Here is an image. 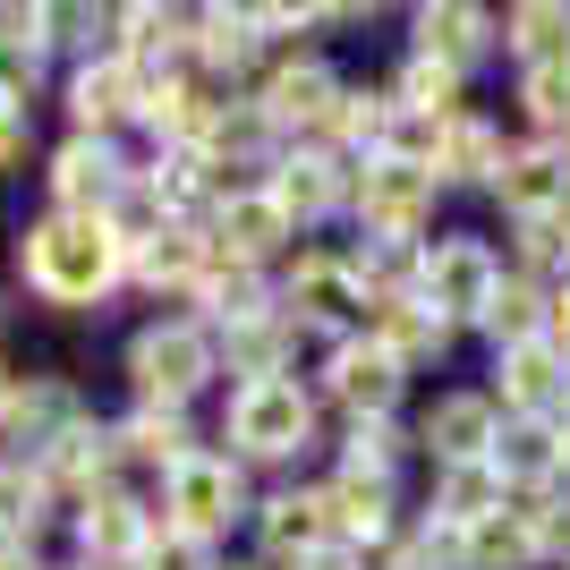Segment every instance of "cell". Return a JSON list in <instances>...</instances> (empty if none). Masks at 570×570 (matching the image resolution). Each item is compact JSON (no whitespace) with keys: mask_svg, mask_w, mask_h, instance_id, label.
Wrapping results in <instances>:
<instances>
[{"mask_svg":"<svg viewBox=\"0 0 570 570\" xmlns=\"http://www.w3.org/2000/svg\"><path fill=\"white\" fill-rule=\"evenodd\" d=\"M119 230L102 214H51L26 230L18 264H26V289L35 298H51V307H95L102 289L119 282Z\"/></svg>","mask_w":570,"mask_h":570,"instance_id":"6da1fadb","label":"cell"},{"mask_svg":"<svg viewBox=\"0 0 570 570\" xmlns=\"http://www.w3.org/2000/svg\"><path fill=\"white\" fill-rule=\"evenodd\" d=\"M494 289H502V256L485 238H434L426 256H417V298L443 324H485Z\"/></svg>","mask_w":570,"mask_h":570,"instance_id":"7a4b0ae2","label":"cell"},{"mask_svg":"<svg viewBox=\"0 0 570 570\" xmlns=\"http://www.w3.org/2000/svg\"><path fill=\"white\" fill-rule=\"evenodd\" d=\"M307 434H315V401L289 375H264V383H238L230 392V443L238 452L289 460V452H307Z\"/></svg>","mask_w":570,"mask_h":570,"instance_id":"3957f363","label":"cell"},{"mask_svg":"<svg viewBox=\"0 0 570 570\" xmlns=\"http://www.w3.org/2000/svg\"><path fill=\"white\" fill-rule=\"evenodd\" d=\"M434 214V170L401 163V154H375V163L357 170V222H366V238L375 247H401V238H417Z\"/></svg>","mask_w":570,"mask_h":570,"instance_id":"277c9868","label":"cell"},{"mask_svg":"<svg viewBox=\"0 0 570 570\" xmlns=\"http://www.w3.org/2000/svg\"><path fill=\"white\" fill-rule=\"evenodd\" d=\"M128 375H137L145 409H179L214 375V341L196 333V324H154V333H137V350H128Z\"/></svg>","mask_w":570,"mask_h":570,"instance_id":"5b68a950","label":"cell"},{"mask_svg":"<svg viewBox=\"0 0 570 570\" xmlns=\"http://www.w3.org/2000/svg\"><path fill=\"white\" fill-rule=\"evenodd\" d=\"M494 196H502V214H511V222L570 214V154H562V145H502Z\"/></svg>","mask_w":570,"mask_h":570,"instance_id":"8992f818","label":"cell"},{"mask_svg":"<svg viewBox=\"0 0 570 570\" xmlns=\"http://www.w3.org/2000/svg\"><path fill=\"white\" fill-rule=\"evenodd\" d=\"M494 375H502V409H511L520 426H553V417L570 409V357L553 350V341H520V350H502Z\"/></svg>","mask_w":570,"mask_h":570,"instance_id":"52a82bcc","label":"cell"},{"mask_svg":"<svg viewBox=\"0 0 570 570\" xmlns=\"http://www.w3.org/2000/svg\"><path fill=\"white\" fill-rule=\"evenodd\" d=\"M333 401L350 409L357 426L392 417V401H401V357L383 350L375 333H366V341H341V350H333Z\"/></svg>","mask_w":570,"mask_h":570,"instance_id":"ba28073f","label":"cell"},{"mask_svg":"<svg viewBox=\"0 0 570 570\" xmlns=\"http://www.w3.org/2000/svg\"><path fill=\"white\" fill-rule=\"evenodd\" d=\"M238 469L230 460H214V452H188L179 469H170V511H179V528L188 537H214V528H230L238 520Z\"/></svg>","mask_w":570,"mask_h":570,"instance_id":"9c48e42d","label":"cell"},{"mask_svg":"<svg viewBox=\"0 0 570 570\" xmlns=\"http://www.w3.org/2000/svg\"><path fill=\"white\" fill-rule=\"evenodd\" d=\"M51 188H60V214H102V222H111V205L128 196V170L111 163V145H102V137H77V145H60Z\"/></svg>","mask_w":570,"mask_h":570,"instance_id":"30bf717a","label":"cell"},{"mask_svg":"<svg viewBox=\"0 0 570 570\" xmlns=\"http://www.w3.org/2000/svg\"><path fill=\"white\" fill-rule=\"evenodd\" d=\"M494 401L485 392H443V401L426 409V452L443 460V469H460V460H494Z\"/></svg>","mask_w":570,"mask_h":570,"instance_id":"8fae6325","label":"cell"},{"mask_svg":"<svg viewBox=\"0 0 570 570\" xmlns=\"http://www.w3.org/2000/svg\"><path fill=\"white\" fill-rule=\"evenodd\" d=\"M375 341L392 357H401V375L409 366H426V357H443V341H452V324L417 298V289H383V307H375Z\"/></svg>","mask_w":570,"mask_h":570,"instance_id":"7c38bea8","label":"cell"},{"mask_svg":"<svg viewBox=\"0 0 570 570\" xmlns=\"http://www.w3.org/2000/svg\"><path fill=\"white\" fill-rule=\"evenodd\" d=\"M264 128H333V111H341V86H333V69H315V60H298V69H282L273 86H264Z\"/></svg>","mask_w":570,"mask_h":570,"instance_id":"4fadbf2b","label":"cell"},{"mask_svg":"<svg viewBox=\"0 0 570 570\" xmlns=\"http://www.w3.org/2000/svg\"><path fill=\"white\" fill-rule=\"evenodd\" d=\"M460 562H469V570H537V562H546V546H537V511H511V502H502L494 520H476L469 537H460Z\"/></svg>","mask_w":570,"mask_h":570,"instance_id":"5bb4252c","label":"cell"},{"mask_svg":"<svg viewBox=\"0 0 570 570\" xmlns=\"http://www.w3.org/2000/svg\"><path fill=\"white\" fill-rule=\"evenodd\" d=\"M502 502H511V485L494 476V460H460V469L434 476V528H460V537H469L476 520H494Z\"/></svg>","mask_w":570,"mask_h":570,"instance_id":"9a60e30c","label":"cell"},{"mask_svg":"<svg viewBox=\"0 0 570 570\" xmlns=\"http://www.w3.org/2000/svg\"><path fill=\"white\" fill-rule=\"evenodd\" d=\"M214 230H222V247H230V264H256L289 238V214L273 205V188H256V196H222Z\"/></svg>","mask_w":570,"mask_h":570,"instance_id":"2e32d148","label":"cell"},{"mask_svg":"<svg viewBox=\"0 0 570 570\" xmlns=\"http://www.w3.org/2000/svg\"><path fill=\"white\" fill-rule=\"evenodd\" d=\"M357 264H333V256H307L298 273H289V315L298 324H341V315L357 307Z\"/></svg>","mask_w":570,"mask_h":570,"instance_id":"e0dca14e","label":"cell"},{"mask_svg":"<svg viewBox=\"0 0 570 570\" xmlns=\"http://www.w3.org/2000/svg\"><path fill=\"white\" fill-rule=\"evenodd\" d=\"M69 102H77V128H86V137H102L111 119L145 111V86H137V69H128V60H102V69H77Z\"/></svg>","mask_w":570,"mask_h":570,"instance_id":"ac0fdd59","label":"cell"},{"mask_svg":"<svg viewBox=\"0 0 570 570\" xmlns=\"http://www.w3.org/2000/svg\"><path fill=\"white\" fill-rule=\"evenodd\" d=\"M145 511L128 494H86V520H77V546H86V562H119V553H145Z\"/></svg>","mask_w":570,"mask_h":570,"instance_id":"d6986e66","label":"cell"},{"mask_svg":"<svg viewBox=\"0 0 570 570\" xmlns=\"http://www.w3.org/2000/svg\"><path fill=\"white\" fill-rule=\"evenodd\" d=\"M485 43H494V18H485V9H417V51L443 60V69H469Z\"/></svg>","mask_w":570,"mask_h":570,"instance_id":"ffe728a7","label":"cell"},{"mask_svg":"<svg viewBox=\"0 0 570 570\" xmlns=\"http://www.w3.org/2000/svg\"><path fill=\"white\" fill-rule=\"evenodd\" d=\"M494 476H502V485L546 494L553 476H562V443H553V426H511V434H494Z\"/></svg>","mask_w":570,"mask_h":570,"instance_id":"44dd1931","label":"cell"},{"mask_svg":"<svg viewBox=\"0 0 570 570\" xmlns=\"http://www.w3.org/2000/svg\"><path fill=\"white\" fill-rule=\"evenodd\" d=\"M264 546L273 553H324L333 546V511H324V494H282V502H264Z\"/></svg>","mask_w":570,"mask_h":570,"instance_id":"7402d4cb","label":"cell"},{"mask_svg":"<svg viewBox=\"0 0 570 570\" xmlns=\"http://www.w3.org/2000/svg\"><path fill=\"white\" fill-rule=\"evenodd\" d=\"M273 205H282L289 222H315L341 205V170L324 163V154H289L282 170H273Z\"/></svg>","mask_w":570,"mask_h":570,"instance_id":"603a6c76","label":"cell"},{"mask_svg":"<svg viewBox=\"0 0 570 570\" xmlns=\"http://www.w3.org/2000/svg\"><path fill=\"white\" fill-rule=\"evenodd\" d=\"M546 315H553V298L528 273H502V289H494V307H485V333H494V350H520V341H546Z\"/></svg>","mask_w":570,"mask_h":570,"instance_id":"cb8c5ba5","label":"cell"},{"mask_svg":"<svg viewBox=\"0 0 570 570\" xmlns=\"http://www.w3.org/2000/svg\"><path fill=\"white\" fill-rule=\"evenodd\" d=\"M324 511H333V537H350V546H375L383 528H392V494H383V476H357V469L324 494Z\"/></svg>","mask_w":570,"mask_h":570,"instance_id":"d4e9b609","label":"cell"},{"mask_svg":"<svg viewBox=\"0 0 570 570\" xmlns=\"http://www.w3.org/2000/svg\"><path fill=\"white\" fill-rule=\"evenodd\" d=\"M502 43L520 51L528 69L570 60V9H562V0H528V9H511V18H502Z\"/></svg>","mask_w":570,"mask_h":570,"instance_id":"484cf974","label":"cell"},{"mask_svg":"<svg viewBox=\"0 0 570 570\" xmlns=\"http://www.w3.org/2000/svg\"><path fill=\"white\" fill-rule=\"evenodd\" d=\"M502 170V137L485 128V119H460L443 128V145H434V179H494Z\"/></svg>","mask_w":570,"mask_h":570,"instance_id":"4316f807","label":"cell"},{"mask_svg":"<svg viewBox=\"0 0 570 570\" xmlns=\"http://www.w3.org/2000/svg\"><path fill=\"white\" fill-rule=\"evenodd\" d=\"M60 426H69V392H60V383H9V401H0V434H26V443L43 452Z\"/></svg>","mask_w":570,"mask_h":570,"instance_id":"83f0119b","label":"cell"},{"mask_svg":"<svg viewBox=\"0 0 570 570\" xmlns=\"http://www.w3.org/2000/svg\"><path fill=\"white\" fill-rule=\"evenodd\" d=\"M102 460H111V434H95V426H77V417H69V426L43 443V469H35V476H43V494H51V485H86V476H102Z\"/></svg>","mask_w":570,"mask_h":570,"instance_id":"f1b7e54d","label":"cell"},{"mask_svg":"<svg viewBox=\"0 0 570 570\" xmlns=\"http://www.w3.org/2000/svg\"><path fill=\"white\" fill-rule=\"evenodd\" d=\"M35 51H43V35H35V9H9L0 18V111H26V95H35Z\"/></svg>","mask_w":570,"mask_h":570,"instance_id":"f546056e","label":"cell"},{"mask_svg":"<svg viewBox=\"0 0 570 570\" xmlns=\"http://www.w3.org/2000/svg\"><path fill=\"white\" fill-rule=\"evenodd\" d=\"M137 273L145 282H205V238L196 230H154L137 247Z\"/></svg>","mask_w":570,"mask_h":570,"instance_id":"4dcf8cb0","label":"cell"},{"mask_svg":"<svg viewBox=\"0 0 570 570\" xmlns=\"http://www.w3.org/2000/svg\"><path fill=\"white\" fill-rule=\"evenodd\" d=\"M520 102H528V119H537L546 137H562V145H570V60H546V69H528V77H520Z\"/></svg>","mask_w":570,"mask_h":570,"instance_id":"1f68e13d","label":"cell"},{"mask_svg":"<svg viewBox=\"0 0 570 570\" xmlns=\"http://www.w3.org/2000/svg\"><path fill=\"white\" fill-rule=\"evenodd\" d=\"M452 102H460V69H443V60H409L401 69V111H417V119H452Z\"/></svg>","mask_w":570,"mask_h":570,"instance_id":"d6a6232c","label":"cell"},{"mask_svg":"<svg viewBox=\"0 0 570 570\" xmlns=\"http://www.w3.org/2000/svg\"><path fill=\"white\" fill-rule=\"evenodd\" d=\"M119 443H128L137 460H163V469H179V460H188V426H179V409H137Z\"/></svg>","mask_w":570,"mask_h":570,"instance_id":"836d02e7","label":"cell"},{"mask_svg":"<svg viewBox=\"0 0 570 570\" xmlns=\"http://www.w3.org/2000/svg\"><path fill=\"white\" fill-rule=\"evenodd\" d=\"M196 51H205L214 69H238V60L256 51V18H247V9H205V18H196Z\"/></svg>","mask_w":570,"mask_h":570,"instance_id":"e575fe53","label":"cell"},{"mask_svg":"<svg viewBox=\"0 0 570 570\" xmlns=\"http://www.w3.org/2000/svg\"><path fill=\"white\" fill-rule=\"evenodd\" d=\"M392 111H401V102H383V95H341L333 128H341L350 145H366V163H375L383 145H392Z\"/></svg>","mask_w":570,"mask_h":570,"instance_id":"d590c367","label":"cell"},{"mask_svg":"<svg viewBox=\"0 0 570 570\" xmlns=\"http://www.w3.org/2000/svg\"><path fill=\"white\" fill-rule=\"evenodd\" d=\"M119 26H128V51H137V60H154V51H163V60H170V51L188 43L170 9H128V18H119Z\"/></svg>","mask_w":570,"mask_h":570,"instance_id":"8d00e7d4","label":"cell"},{"mask_svg":"<svg viewBox=\"0 0 570 570\" xmlns=\"http://www.w3.org/2000/svg\"><path fill=\"white\" fill-rule=\"evenodd\" d=\"M145 570H214V553L188 528H163V537H145Z\"/></svg>","mask_w":570,"mask_h":570,"instance_id":"74e56055","label":"cell"},{"mask_svg":"<svg viewBox=\"0 0 570 570\" xmlns=\"http://www.w3.org/2000/svg\"><path fill=\"white\" fill-rule=\"evenodd\" d=\"M401 460V434H392V417H375V426H350V469L357 476H383Z\"/></svg>","mask_w":570,"mask_h":570,"instance_id":"f35d334b","label":"cell"},{"mask_svg":"<svg viewBox=\"0 0 570 570\" xmlns=\"http://www.w3.org/2000/svg\"><path fill=\"white\" fill-rule=\"evenodd\" d=\"M35 502H43V476H9L0 469V537L35 528Z\"/></svg>","mask_w":570,"mask_h":570,"instance_id":"ab89813d","label":"cell"},{"mask_svg":"<svg viewBox=\"0 0 570 570\" xmlns=\"http://www.w3.org/2000/svg\"><path fill=\"white\" fill-rule=\"evenodd\" d=\"M537 546L570 553V502H537Z\"/></svg>","mask_w":570,"mask_h":570,"instance_id":"60d3db41","label":"cell"},{"mask_svg":"<svg viewBox=\"0 0 570 570\" xmlns=\"http://www.w3.org/2000/svg\"><path fill=\"white\" fill-rule=\"evenodd\" d=\"M26 163V111H0V170Z\"/></svg>","mask_w":570,"mask_h":570,"instance_id":"b9f144b4","label":"cell"},{"mask_svg":"<svg viewBox=\"0 0 570 570\" xmlns=\"http://www.w3.org/2000/svg\"><path fill=\"white\" fill-rule=\"evenodd\" d=\"M546 341H553V350L570 357V289H562V298H553V315H546Z\"/></svg>","mask_w":570,"mask_h":570,"instance_id":"7bdbcfd3","label":"cell"},{"mask_svg":"<svg viewBox=\"0 0 570 570\" xmlns=\"http://www.w3.org/2000/svg\"><path fill=\"white\" fill-rule=\"evenodd\" d=\"M298 570H366V562H357V553H341V546H324V553H307Z\"/></svg>","mask_w":570,"mask_h":570,"instance_id":"ee69618b","label":"cell"},{"mask_svg":"<svg viewBox=\"0 0 570 570\" xmlns=\"http://www.w3.org/2000/svg\"><path fill=\"white\" fill-rule=\"evenodd\" d=\"M0 570H43V562L26 553V537H0Z\"/></svg>","mask_w":570,"mask_h":570,"instance_id":"f6af8a7d","label":"cell"},{"mask_svg":"<svg viewBox=\"0 0 570 570\" xmlns=\"http://www.w3.org/2000/svg\"><path fill=\"white\" fill-rule=\"evenodd\" d=\"M553 443H562V469H570V409L553 417Z\"/></svg>","mask_w":570,"mask_h":570,"instance_id":"bcb514c9","label":"cell"}]
</instances>
